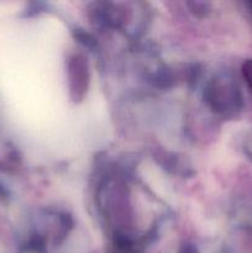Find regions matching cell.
<instances>
[{
	"label": "cell",
	"mask_w": 252,
	"mask_h": 253,
	"mask_svg": "<svg viewBox=\"0 0 252 253\" xmlns=\"http://www.w3.org/2000/svg\"><path fill=\"white\" fill-rule=\"evenodd\" d=\"M242 76H244L247 85L252 90V59H249L244 63V66H242Z\"/></svg>",
	"instance_id": "6da1fadb"
}]
</instances>
